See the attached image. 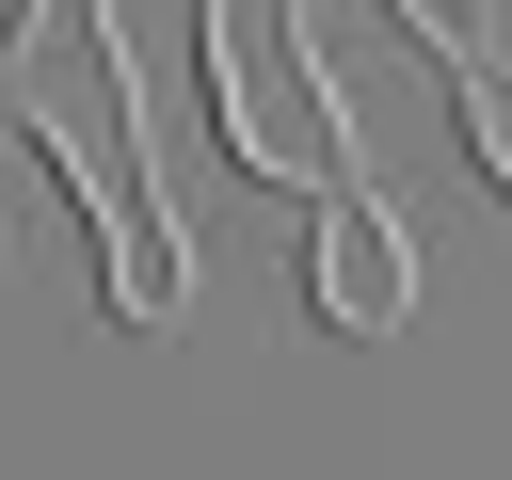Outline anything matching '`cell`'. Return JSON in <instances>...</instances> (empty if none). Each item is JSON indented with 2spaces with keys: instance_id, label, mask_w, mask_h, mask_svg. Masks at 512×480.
Listing matches in <instances>:
<instances>
[{
  "instance_id": "3",
  "label": "cell",
  "mask_w": 512,
  "mask_h": 480,
  "mask_svg": "<svg viewBox=\"0 0 512 480\" xmlns=\"http://www.w3.org/2000/svg\"><path fill=\"white\" fill-rule=\"evenodd\" d=\"M304 304H320V336H400V320H416V240H400V208H384L368 176H352V192H320Z\"/></svg>"
},
{
  "instance_id": "2",
  "label": "cell",
  "mask_w": 512,
  "mask_h": 480,
  "mask_svg": "<svg viewBox=\"0 0 512 480\" xmlns=\"http://www.w3.org/2000/svg\"><path fill=\"white\" fill-rule=\"evenodd\" d=\"M192 48H208V128H224L240 176H272V192H352V112H336V80H320V48H304V0H208Z\"/></svg>"
},
{
  "instance_id": "1",
  "label": "cell",
  "mask_w": 512,
  "mask_h": 480,
  "mask_svg": "<svg viewBox=\"0 0 512 480\" xmlns=\"http://www.w3.org/2000/svg\"><path fill=\"white\" fill-rule=\"evenodd\" d=\"M0 80H16V144L80 192L96 256H112V320H176L192 304V240H176V192L144 160V80H128V32L112 0H32L0 16Z\"/></svg>"
},
{
  "instance_id": "4",
  "label": "cell",
  "mask_w": 512,
  "mask_h": 480,
  "mask_svg": "<svg viewBox=\"0 0 512 480\" xmlns=\"http://www.w3.org/2000/svg\"><path fill=\"white\" fill-rule=\"evenodd\" d=\"M448 112H464V160L512 192V64H464V80H448Z\"/></svg>"
},
{
  "instance_id": "5",
  "label": "cell",
  "mask_w": 512,
  "mask_h": 480,
  "mask_svg": "<svg viewBox=\"0 0 512 480\" xmlns=\"http://www.w3.org/2000/svg\"><path fill=\"white\" fill-rule=\"evenodd\" d=\"M384 16H400V32H416L448 80H464V64H496V48H480V32H496V0H384Z\"/></svg>"
},
{
  "instance_id": "6",
  "label": "cell",
  "mask_w": 512,
  "mask_h": 480,
  "mask_svg": "<svg viewBox=\"0 0 512 480\" xmlns=\"http://www.w3.org/2000/svg\"><path fill=\"white\" fill-rule=\"evenodd\" d=\"M0 128H16V80H0Z\"/></svg>"
}]
</instances>
